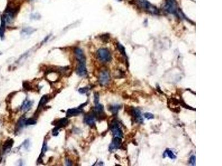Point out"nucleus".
Listing matches in <instances>:
<instances>
[{
    "instance_id": "f257e3e1",
    "label": "nucleus",
    "mask_w": 222,
    "mask_h": 166,
    "mask_svg": "<svg viewBox=\"0 0 222 166\" xmlns=\"http://www.w3.org/2000/svg\"><path fill=\"white\" fill-rule=\"evenodd\" d=\"M139 6L143 9L146 10L150 13L153 15H158L159 13L158 9L155 6L150 4L147 0H137Z\"/></svg>"
},
{
    "instance_id": "f03ea898",
    "label": "nucleus",
    "mask_w": 222,
    "mask_h": 166,
    "mask_svg": "<svg viewBox=\"0 0 222 166\" xmlns=\"http://www.w3.org/2000/svg\"><path fill=\"white\" fill-rule=\"evenodd\" d=\"M97 57L103 63H107L112 59L111 53L107 48H101L97 51Z\"/></svg>"
},
{
    "instance_id": "7ed1b4c3",
    "label": "nucleus",
    "mask_w": 222,
    "mask_h": 166,
    "mask_svg": "<svg viewBox=\"0 0 222 166\" xmlns=\"http://www.w3.org/2000/svg\"><path fill=\"white\" fill-rule=\"evenodd\" d=\"M110 129L114 137H123V132L120 127V124L117 120H113L110 124Z\"/></svg>"
},
{
    "instance_id": "20e7f679",
    "label": "nucleus",
    "mask_w": 222,
    "mask_h": 166,
    "mask_svg": "<svg viewBox=\"0 0 222 166\" xmlns=\"http://www.w3.org/2000/svg\"><path fill=\"white\" fill-rule=\"evenodd\" d=\"M164 9L167 12L176 14L177 13V6L175 0H166Z\"/></svg>"
},
{
    "instance_id": "39448f33",
    "label": "nucleus",
    "mask_w": 222,
    "mask_h": 166,
    "mask_svg": "<svg viewBox=\"0 0 222 166\" xmlns=\"http://www.w3.org/2000/svg\"><path fill=\"white\" fill-rule=\"evenodd\" d=\"M110 79V73L107 70H103L99 75V83L100 85L102 86H106L107 85Z\"/></svg>"
},
{
    "instance_id": "423d86ee",
    "label": "nucleus",
    "mask_w": 222,
    "mask_h": 166,
    "mask_svg": "<svg viewBox=\"0 0 222 166\" xmlns=\"http://www.w3.org/2000/svg\"><path fill=\"white\" fill-rule=\"evenodd\" d=\"M122 145V139L120 137H115L113 139L112 142L110 145L109 150L110 151L112 152L114 150L118 149V148H120Z\"/></svg>"
},
{
    "instance_id": "0eeeda50",
    "label": "nucleus",
    "mask_w": 222,
    "mask_h": 166,
    "mask_svg": "<svg viewBox=\"0 0 222 166\" xmlns=\"http://www.w3.org/2000/svg\"><path fill=\"white\" fill-rule=\"evenodd\" d=\"M96 119V115L93 112L92 114H90L86 115L84 118V121L86 124L89 125L90 127H93L95 126Z\"/></svg>"
},
{
    "instance_id": "6e6552de",
    "label": "nucleus",
    "mask_w": 222,
    "mask_h": 166,
    "mask_svg": "<svg viewBox=\"0 0 222 166\" xmlns=\"http://www.w3.org/2000/svg\"><path fill=\"white\" fill-rule=\"evenodd\" d=\"M77 73L81 76H85L87 75V70L86 66V62H79L77 68Z\"/></svg>"
},
{
    "instance_id": "1a4fd4ad",
    "label": "nucleus",
    "mask_w": 222,
    "mask_h": 166,
    "mask_svg": "<svg viewBox=\"0 0 222 166\" xmlns=\"http://www.w3.org/2000/svg\"><path fill=\"white\" fill-rule=\"evenodd\" d=\"M75 55L78 62H86V58L83 51L80 48H76L74 50Z\"/></svg>"
},
{
    "instance_id": "9d476101",
    "label": "nucleus",
    "mask_w": 222,
    "mask_h": 166,
    "mask_svg": "<svg viewBox=\"0 0 222 166\" xmlns=\"http://www.w3.org/2000/svg\"><path fill=\"white\" fill-rule=\"evenodd\" d=\"M83 112V110L82 108L78 107V108H74V109H68L66 115L67 116H77L80 114H81Z\"/></svg>"
},
{
    "instance_id": "9b49d317",
    "label": "nucleus",
    "mask_w": 222,
    "mask_h": 166,
    "mask_svg": "<svg viewBox=\"0 0 222 166\" xmlns=\"http://www.w3.org/2000/svg\"><path fill=\"white\" fill-rule=\"evenodd\" d=\"M53 122H55V124H53V125H55L56 127H58L60 129L61 128L64 127H66V126H67L69 121L67 118H63V119H61L60 120L55 121Z\"/></svg>"
},
{
    "instance_id": "f8f14e48",
    "label": "nucleus",
    "mask_w": 222,
    "mask_h": 166,
    "mask_svg": "<svg viewBox=\"0 0 222 166\" xmlns=\"http://www.w3.org/2000/svg\"><path fill=\"white\" fill-rule=\"evenodd\" d=\"M14 141L13 139H9L7 140L2 146V151L3 153H6L7 151H9L12 147Z\"/></svg>"
},
{
    "instance_id": "ddd939ff",
    "label": "nucleus",
    "mask_w": 222,
    "mask_h": 166,
    "mask_svg": "<svg viewBox=\"0 0 222 166\" xmlns=\"http://www.w3.org/2000/svg\"><path fill=\"white\" fill-rule=\"evenodd\" d=\"M32 105H33V102L28 100L27 99H26L23 102L22 105H21V110L25 111V112L27 111L28 110H29L32 108Z\"/></svg>"
},
{
    "instance_id": "4468645a",
    "label": "nucleus",
    "mask_w": 222,
    "mask_h": 166,
    "mask_svg": "<svg viewBox=\"0 0 222 166\" xmlns=\"http://www.w3.org/2000/svg\"><path fill=\"white\" fill-rule=\"evenodd\" d=\"M51 98V97L49 95H43L41 98L40 101L39 102V104H38V109H40L45 105H46L47 103L48 102L49 100Z\"/></svg>"
},
{
    "instance_id": "2eb2a0df",
    "label": "nucleus",
    "mask_w": 222,
    "mask_h": 166,
    "mask_svg": "<svg viewBox=\"0 0 222 166\" xmlns=\"http://www.w3.org/2000/svg\"><path fill=\"white\" fill-rule=\"evenodd\" d=\"M120 105H111L109 107V110L111 111L113 114H117L118 112V111L120 109Z\"/></svg>"
},
{
    "instance_id": "dca6fc26",
    "label": "nucleus",
    "mask_w": 222,
    "mask_h": 166,
    "mask_svg": "<svg viewBox=\"0 0 222 166\" xmlns=\"http://www.w3.org/2000/svg\"><path fill=\"white\" fill-rule=\"evenodd\" d=\"M26 118L25 117H22L20 118V119L19 120L17 124V128L16 129L17 131H19L21 129L23 128L24 126H25V121H26Z\"/></svg>"
},
{
    "instance_id": "f3484780",
    "label": "nucleus",
    "mask_w": 222,
    "mask_h": 166,
    "mask_svg": "<svg viewBox=\"0 0 222 166\" xmlns=\"http://www.w3.org/2000/svg\"><path fill=\"white\" fill-rule=\"evenodd\" d=\"M168 157L172 159H176V155L173 153V152L169 149H166V150L165 151L164 153H163V157Z\"/></svg>"
},
{
    "instance_id": "a211bd4d",
    "label": "nucleus",
    "mask_w": 222,
    "mask_h": 166,
    "mask_svg": "<svg viewBox=\"0 0 222 166\" xmlns=\"http://www.w3.org/2000/svg\"><path fill=\"white\" fill-rule=\"evenodd\" d=\"M5 26H6V22L3 18H2L1 25V27H0V37H1V39H3V37H4Z\"/></svg>"
},
{
    "instance_id": "6ab92c4d",
    "label": "nucleus",
    "mask_w": 222,
    "mask_h": 166,
    "mask_svg": "<svg viewBox=\"0 0 222 166\" xmlns=\"http://www.w3.org/2000/svg\"><path fill=\"white\" fill-rule=\"evenodd\" d=\"M23 88L25 89H26L27 91H31L33 89L32 86H31L30 83H29L27 81L23 82Z\"/></svg>"
},
{
    "instance_id": "aec40b11",
    "label": "nucleus",
    "mask_w": 222,
    "mask_h": 166,
    "mask_svg": "<svg viewBox=\"0 0 222 166\" xmlns=\"http://www.w3.org/2000/svg\"><path fill=\"white\" fill-rule=\"evenodd\" d=\"M37 123L36 120L32 118H30L28 119H26L25 121V125H33Z\"/></svg>"
},
{
    "instance_id": "412c9836",
    "label": "nucleus",
    "mask_w": 222,
    "mask_h": 166,
    "mask_svg": "<svg viewBox=\"0 0 222 166\" xmlns=\"http://www.w3.org/2000/svg\"><path fill=\"white\" fill-rule=\"evenodd\" d=\"M33 32V29L31 28H27L22 31V34L23 35H29Z\"/></svg>"
},
{
    "instance_id": "4be33fe9",
    "label": "nucleus",
    "mask_w": 222,
    "mask_h": 166,
    "mask_svg": "<svg viewBox=\"0 0 222 166\" xmlns=\"http://www.w3.org/2000/svg\"><path fill=\"white\" fill-rule=\"evenodd\" d=\"M117 46H118V49L120 51V53L124 56H126V52H125V48H124V46H123L121 44H120V43H118L117 44Z\"/></svg>"
},
{
    "instance_id": "5701e85b",
    "label": "nucleus",
    "mask_w": 222,
    "mask_h": 166,
    "mask_svg": "<svg viewBox=\"0 0 222 166\" xmlns=\"http://www.w3.org/2000/svg\"><path fill=\"white\" fill-rule=\"evenodd\" d=\"M180 104H181V105L183 107V108H185V109H189V110H193L195 111V109H194V108H192V107H191V106H188V105H187L186 104H185V102H183V100H180Z\"/></svg>"
},
{
    "instance_id": "b1692460",
    "label": "nucleus",
    "mask_w": 222,
    "mask_h": 166,
    "mask_svg": "<svg viewBox=\"0 0 222 166\" xmlns=\"http://www.w3.org/2000/svg\"><path fill=\"white\" fill-rule=\"evenodd\" d=\"M88 90H89V88L88 87H84V88H80L78 89V92L81 94H84L88 92Z\"/></svg>"
},
{
    "instance_id": "393cba45",
    "label": "nucleus",
    "mask_w": 222,
    "mask_h": 166,
    "mask_svg": "<svg viewBox=\"0 0 222 166\" xmlns=\"http://www.w3.org/2000/svg\"><path fill=\"white\" fill-rule=\"evenodd\" d=\"M16 93H17V92H11V94H9V95L7 96V97L6 98V102H10L12 98L14 96V95L16 94Z\"/></svg>"
},
{
    "instance_id": "a878e982",
    "label": "nucleus",
    "mask_w": 222,
    "mask_h": 166,
    "mask_svg": "<svg viewBox=\"0 0 222 166\" xmlns=\"http://www.w3.org/2000/svg\"><path fill=\"white\" fill-rule=\"evenodd\" d=\"M100 100V96L98 92H95L94 94V102L95 104H97L99 103Z\"/></svg>"
},
{
    "instance_id": "bb28decb",
    "label": "nucleus",
    "mask_w": 222,
    "mask_h": 166,
    "mask_svg": "<svg viewBox=\"0 0 222 166\" xmlns=\"http://www.w3.org/2000/svg\"><path fill=\"white\" fill-rule=\"evenodd\" d=\"M144 117L147 119L148 120H150V119H154V115L151 114V113H149V112H146L144 114Z\"/></svg>"
},
{
    "instance_id": "cd10ccee",
    "label": "nucleus",
    "mask_w": 222,
    "mask_h": 166,
    "mask_svg": "<svg viewBox=\"0 0 222 166\" xmlns=\"http://www.w3.org/2000/svg\"><path fill=\"white\" fill-rule=\"evenodd\" d=\"M189 163L193 166H195V157L194 156V155H193L192 157L190 158Z\"/></svg>"
},
{
    "instance_id": "c85d7f7f",
    "label": "nucleus",
    "mask_w": 222,
    "mask_h": 166,
    "mask_svg": "<svg viewBox=\"0 0 222 166\" xmlns=\"http://www.w3.org/2000/svg\"><path fill=\"white\" fill-rule=\"evenodd\" d=\"M58 129H59L57 127H55L52 130V135L55 136H56L58 135Z\"/></svg>"
},
{
    "instance_id": "c756f323",
    "label": "nucleus",
    "mask_w": 222,
    "mask_h": 166,
    "mask_svg": "<svg viewBox=\"0 0 222 166\" xmlns=\"http://www.w3.org/2000/svg\"><path fill=\"white\" fill-rule=\"evenodd\" d=\"M66 163L67 166H72V161L68 158L66 159Z\"/></svg>"
},
{
    "instance_id": "7c9ffc66",
    "label": "nucleus",
    "mask_w": 222,
    "mask_h": 166,
    "mask_svg": "<svg viewBox=\"0 0 222 166\" xmlns=\"http://www.w3.org/2000/svg\"><path fill=\"white\" fill-rule=\"evenodd\" d=\"M0 54H1V53H0Z\"/></svg>"
}]
</instances>
